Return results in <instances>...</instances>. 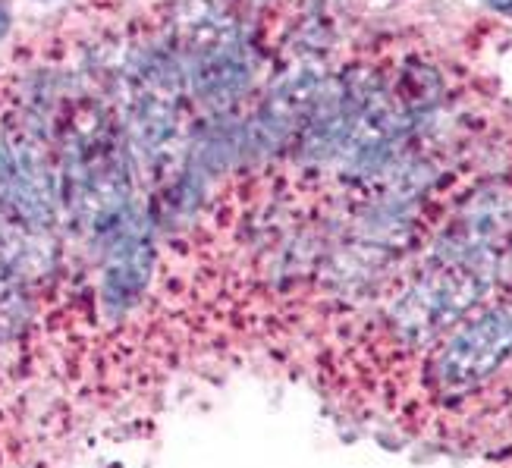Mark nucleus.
<instances>
[{
    "label": "nucleus",
    "instance_id": "f257e3e1",
    "mask_svg": "<svg viewBox=\"0 0 512 468\" xmlns=\"http://www.w3.org/2000/svg\"><path fill=\"white\" fill-rule=\"evenodd\" d=\"M494 277V261H434L390 308L393 337L403 346L434 343L491 293Z\"/></svg>",
    "mask_w": 512,
    "mask_h": 468
},
{
    "label": "nucleus",
    "instance_id": "f03ea898",
    "mask_svg": "<svg viewBox=\"0 0 512 468\" xmlns=\"http://www.w3.org/2000/svg\"><path fill=\"white\" fill-rule=\"evenodd\" d=\"M183 79L208 107L233 104L252 82V60L224 10H189Z\"/></svg>",
    "mask_w": 512,
    "mask_h": 468
},
{
    "label": "nucleus",
    "instance_id": "7ed1b4c3",
    "mask_svg": "<svg viewBox=\"0 0 512 468\" xmlns=\"http://www.w3.org/2000/svg\"><path fill=\"white\" fill-rule=\"evenodd\" d=\"M512 359V305L469 318L440 346L431 381L440 393L462 396L481 387Z\"/></svg>",
    "mask_w": 512,
    "mask_h": 468
},
{
    "label": "nucleus",
    "instance_id": "20e7f679",
    "mask_svg": "<svg viewBox=\"0 0 512 468\" xmlns=\"http://www.w3.org/2000/svg\"><path fill=\"white\" fill-rule=\"evenodd\" d=\"M512 236V189L491 186L469 198L453 227L437 239L434 261H494ZM497 264V261H494Z\"/></svg>",
    "mask_w": 512,
    "mask_h": 468
},
{
    "label": "nucleus",
    "instance_id": "39448f33",
    "mask_svg": "<svg viewBox=\"0 0 512 468\" xmlns=\"http://www.w3.org/2000/svg\"><path fill=\"white\" fill-rule=\"evenodd\" d=\"M101 249V302L107 315H123L145 296L154 271V239L145 214H132Z\"/></svg>",
    "mask_w": 512,
    "mask_h": 468
},
{
    "label": "nucleus",
    "instance_id": "423d86ee",
    "mask_svg": "<svg viewBox=\"0 0 512 468\" xmlns=\"http://www.w3.org/2000/svg\"><path fill=\"white\" fill-rule=\"evenodd\" d=\"M10 26H13V16H10L7 4H0V38L10 32Z\"/></svg>",
    "mask_w": 512,
    "mask_h": 468
},
{
    "label": "nucleus",
    "instance_id": "0eeeda50",
    "mask_svg": "<svg viewBox=\"0 0 512 468\" xmlns=\"http://www.w3.org/2000/svg\"><path fill=\"white\" fill-rule=\"evenodd\" d=\"M487 7L497 10V13H509L512 16V0H484Z\"/></svg>",
    "mask_w": 512,
    "mask_h": 468
},
{
    "label": "nucleus",
    "instance_id": "6e6552de",
    "mask_svg": "<svg viewBox=\"0 0 512 468\" xmlns=\"http://www.w3.org/2000/svg\"><path fill=\"white\" fill-rule=\"evenodd\" d=\"M503 280L512 286V252H509V258H506V264H503Z\"/></svg>",
    "mask_w": 512,
    "mask_h": 468
}]
</instances>
